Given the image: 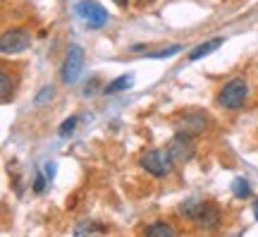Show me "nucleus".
Masks as SVG:
<instances>
[{"mask_svg":"<svg viewBox=\"0 0 258 237\" xmlns=\"http://www.w3.org/2000/svg\"><path fill=\"white\" fill-rule=\"evenodd\" d=\"M46 175H48V180H53V175H55V163L46 165Z\"/></svg>","mask_w":258,"mask_h":237,"instance_id":"20","label":"nucleus"},{"mask_svg":"<svg viewBox=\"0 0 258 237\" xmlns=\"http://www.w3.org/2000/svg\"><path fill=\"white\" fill-rule=\"evenodd\" d=\"M179 51H182V46H179V43H175V46H170V48H163V51L151 53V58H172V55H177Z\"/></svg>","mask_w":258,"mask_h":237,"instance_id":"18","label":"nucleus"},{"mask_svg":"<svg viewBox=\"0 0 258 237\" xmlns=\"http://www.w3.org/2000/svg\"><path fill=\"white\" fill-rule=\"evenodd\" d=\"M43 189H46V177L38 173V175H36V180H34V192H38V194H41Z\"/></svg>","mask_w":258,"mask_h":237,"instance_id":"19","label":"nucleus"},{"mask_svg":"<svg viewBox=\"0 0 258 237\" xmlns=\"http://www.w3.org/2000/svg\"><path fill=\"white\" fill-rule=\"evenodd\" d=\"M82 70H84V48L72 43L67 48V58H64V65H62V82L74 84L79 79Z\"/></svg>","mask_w":258,"mask_h":237,"instance_id":"5","label":"nucleus"},{"mask_svg":"<svg viewBox=\"0 0 258 237\" xmlns=\"http://www.w3.org/2000/svg\"><path fill=\"white\" fill-rule=\"evenodd\" d=\"M53 96H55V89H53V86H43V89L36 93L34 106H36V108H43L46 103H50V101H53Z\"/></svg>","mask_w":258,"mask_h":237,"instance_id":"15","label":"nucleus"},{"mask_svg":"<svg viewBox=\"0 0 258 237\" xmlns=\"http://www.w3.org/2000/svg\"><path fill=\"white\" fill-rule=\"evenodd\" d=\"M141 3H151V0H141Z\"/></svg>","mask_w":258,"mask_h":237,"instance_id":"23","label":"nucleus"},{"mask_svg":"<svg viewBox=\"0 0 258 237\" xmlns=\"http://www.w3.org/2000/svg\"><path fill=\"white\" fill-rule=\"evenodd\" d=\"M206 209H208V204H206L203 199H186V201L179 204V213L189 220H199Z\"/></svg>","mask_w":258,"mask_h":237,"instance_id":"8","label":"nucleus"},{"mask_svg":"<svg viewBox=\"0 0 258 237\" xmlns=\"http://www.w3.org/2000/svg\"><path fill=\"white\" fill-rule=\"evenodd\" d=\"M232 194L237 197V199H249L251 197V184L244 180V177H234V182H232Z\"/></svg>","mask_w":258,"mask_h":237,"instance_id":"14","label":"nucleus"},{"mask_svg":"<svg viewBox=\"0 0 258 237\" xmlns=\"http://www.w3.org/2000/svg\"><path fill=\"white\" fill-rule=\"evenodd\" d=\"M12 96H15V84H12L8 72H3L0 74V101H3V103H10Z\"/></svg>","mask_w":258,"mask_h":237,"instance_id":"12","label":"nucleus"},{"mask_svg":"<svg viewBox=\"0 0 258 237\" xmlns=\"http://www.w3.org/2000/svg\"><path fill=\"white\" fill-rule=\"evenodd\" d=\"M93 232H101V228L96 223H91V220H84V223H79L74 228V235H93Z\"/></svg>","mask_w":258,"mask_h":237,"instance_id":"16","label":"nucleus"},{"mask_svg":"<svg viewBox=\"0 0 258 237\" xmlns=\"http://www.w3.org/2000/svg\"><path fill=\"white\" fill-rule=\"evenodd\" d=\"M196 223H199V225H201L203 230H215V228H218V223H220V211L215 209V206H211V204H208V209L203 211L201 218L196 220Z\"/></svg>","mask_w":258,"mask_h":237,"instance_id":"10","label":"nucleus"},{"mask_svg":"<svg viewBox=\"0 0 258 237\" xmlns=\"http://www.w3.org/2000/svg\"><path fill=\"white\" fill-rule=\"evenodd\" d=\"M253 216H256V220H258V201H256V209H253Z\"/></svg>","mask_w":258,"mask_h":237,"instance_id":"22","label":"nucleus"},{"mask_svg":"<svg viewBox=\"0 0 258 237\" xmlns=\"http://www.w3.org/2000/svg\"><path fill=\"white\" fill-rule=\"evenodd\" d=\"M175 127L177 132H184L189 137H199V134H203L208 129V118L203 113H199V110H189V113L177 118Z\"/></svg>","mask_w":258,"mask_h":237,"instance_id":"7","label":"nucleus"},{"mask_svg":"<svg viewBox=\"0 0 258 237\" xmlns=\"http://www.w3.org/2000/svg\"><path fill=\"white\" fill-rule=\"evenodd\" d=\"M146 235L148 237H172V235H175V230L170 228L167 223L158 220V223H151V225L146 228Z\"/></svg>","mask_w":258,"mask_h":237,"instance_id":"13","label":"nucleus"},{"mask_svg":"<svg viewBox=\"0 0 258 237\" xmlns=\"http://www.w3.org/2000/svg\"><path fill=\"white\" fill-rule=\"evenodd\" d=\"M141 168L151 173L153 177H165V175L172 173V168H175V161H172V156L170 151H163V149H153V151H146V154L141 156Z\"/></svg>","mask_w":258,"mask_h":237,"instance_id":"1","label":"nucleus"},{"mask_svg":"<svg viewBox=\"0 0 258 237\" xmlns=\"http://www.w3.org/2000/svg\"><path fill=\"white\" fill-rule=\"evenodd\" d=\"M77 122H79V118H77V115H72V118L64 120L62 125H60V137H70V134L74 132V127H77Z\"/></svg>","mask_w":258,"mask_h":237,"instance_id":"17","label":"nucleus"},{"mask_svg":"<svg viewBox=\"0 0 258 237\" xmlns=\"http://www.w3.org/2000/svg\"><path fill=\"white\" fill-rule=\"evenodd\" d=\"M74 12L84 19V24L89 29H103L108 24V12L103 8L101 3H96V0H79L77 5H74Z\"/></svg>","mask_w":258,"mask_h":237,"instance_id":"3","label":"nucleus"},{"mask_svg":"<svg viewBox=\"0 0 258 237\" xmlns=\"http://www.w3.org/2000/svg\"><path fill=\"white\" fill-rule=\"evenodd\" d=\"M112 3H117V5H120V8H124V5H127L129 0H112Z\"/></svg>","mask_w":258,"mask_h":237,"instance_id":"21","label":"nucleus"},{"mask_svg":"<svg viewBox=\"0 0 258 237\" xmlns=\"http://www.w3.org/2000/svg\"><path fill=\"white\" fill-rule=\"evenodd\" d=\"M29 46H31V36H29V31H24V29H8L0 36V51L5 55L22 53Z\"/></svg>","mask_w":258,"mask_h":237,"instance_id":"6","label":"nucleus"},{"mask_svg":"<svg viewBox=\"0 0 258 237\" xmlns=\"http://www.w3.org/2000/svg\"><path fill=\"white\" fill-rule=\"evenodd\" d=\"M222 46V38H211V41H206V43H201V46H196L189 53V60H201V58H206V55H211L213 51H218V48Z\"/></svg>","mask_w":258,"mask_h":237,"instance_id":"9","label":"nucleus"},{"mask_svg":"<svg viewBox=\"0 0 258 237\" xmlns=\"http://www.w3.org/2000/svg\"><path fill=\"white\" fill-rule=\"evenodd\" d=\"M132 84H134V77H132V74H122V77H117V79L108 82V86H105L103 91L105 93H120V91L132 89Z\"/></svg>","mask_w":258,"mask_h":237,"instance_id":"11","label":"nucleus"},{"mask_svg":"<svg viewBox=\"0 0 258 237\" xmlns=\"http://www.w3.org/2000/svg\"><path fill=\"white\" fill-rule=\"evenodd\" d=\"M167 151H170V156H172V161H175L177 165H182V163H189L194 158L196 146H194V139L189 137V134L177 132L175 137L167 141Z\"/></svg>","mask_w":258,"mask_h":237,"instance_id":"4","label":"nucleus"},{"mask_svg":"<svg viewBox=\"0 0 258 237\" xmlns=\"http://www.w3.org/2000/svg\"><path fill=\"white\" fill-rule=\"evenodd\" d=\"M246 96H249V86H246V82L241 77H237V79H230V82L222 86L220 96H218V103L227 110H239L244 106Z\"/></svg>","mask_w":258,"mask_h":237,"instance_id":"2","label":"nucleus"}]
</instances>
